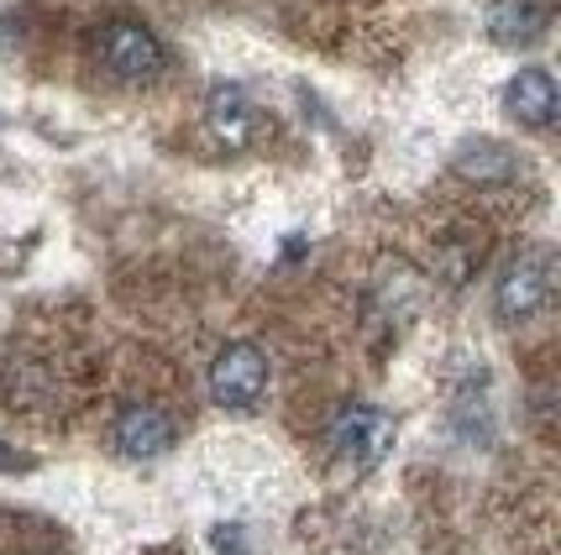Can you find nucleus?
<instances>
[{"label":"nucleus","instance_id":"f257e3e1","mask_svg":"<svg viewBox=\"0 0 561 555\" xmlns=\"http://www.w3.org/2000/svg\"><path fill=\"white\" fill-rule=\"evenodd\" d=\"M95 58L116 79H158L169 53L158 43V32L142 22H105L95 32Z\"/></svg>","mask_w":561,"mask_h":555},{"label":"nucleus","instance_id":"7ed1b4c3","mask_svg":"<svg viewBox=\"0 0 561 555\" xmlns=\"http://www.w3.org/2000/svg\"><path fill=\"white\" fill-rule=\"evenodd\" d=\"M268 393V357L252 340H231L210 362V398L220 409H257V398Z\"/></svg>","mask_w":561,"mask_h":555},{"label":"nucleus","instance_id":"20e7f679","mask_svg":"<svg viewBox=\"0 0 561 555\" xmlns=\"http://www.w3.org/2000/svg\"><path fill=\"white\" fill-rule=\"evenodd\" d=\"M331 446H336V456H342L352 472L378 466L393 446L389 414L373 409V404H346V409L336 414V425H331Z\"/></svg>","mask_w":561,"mask_h":555},{"label":"nucleus","instance_id":"9d476101","mask_svg":"<svg viewBox=\"0 0 561 555\" xmlns=\"http://www.w3.org/2000/svg\"><path fill=\"white\" fill-rule=\"evenodd\" d=\"M32 466H37V461L26 456V451H16V446L0 440V477H16V472H32Z\"/></svg>","mask_w":561,"mask_h":555},{"label":"nucleus","instance_id":"423d86ee","mask_svg":"<svg viewBox=\"0 0 561 555\" xmlns=\"http://www.w3.org/2000/svg\"><path fill=\"white\" fill-rule=\"evenodd\" d=\"M111 440H116V451H122V456L152 461V456H163V451L173 446V419L163 409H152V404H131V409H122Z\"/></svg>","mask_w":561,"mask_h":555},{"label":"nucleus","instance_id":"6e6552de","mask_svg":"<svg viewBox=\"0 0 561 555\" xmlns=\"http://www.w3.org/2000/svg\"><path fill=\"white\" fill-rule=\"evenodd\" d=\"M546 26H551V11L536 0H493L489 11V32L499 48H530L546 37Z\"/></svg>","mask_w":561,"mask_h":555},{"label":"nucleus","instance_id":"1a4fd4ad","mask_svg":"<svg viewBox=\"0 0 561 555\" xmlns=\"http://www.w3.org/2000/svg\"><path fill=\"white\" fill-rule=\"evenodd\" d=\"M457 173H462V178H472V184H510L519 169H514V158L504 152V147L478 142V147H462V158H457Z\"/></svg>","mask_w":561,"mask_h":555},{"label":"nucleus","instance_id":"f03ea898","mask_svg":"<svg viewBox=\"0 0 561 555\" xmlns=\"http://www.w3.org/2000/svg\"><path fill=\"white\" fill-rule=\"evenodd\" d=\"M551 299V257L546 252H519L514 263H504L499 284H493V310L504 325H525L536 320Z\"/></svg>","mask_w":561,"mask_h":555},{"label":"nucleus","instance_id":"39448f33","mask_svg":"<svg viewBox=\"0 0 561 555\" xmlns=\"http://www.w3.org/2000/svg\"><path fill=\"white\" fill-rule=\"evenodd\" d=\"M205 116H210V131H216L226 147H252L257 142V131H263V116H257V105L247 100L242 84H216L210 100H205Z\"/></svg>","mask_w":561,"mask_h":555},{"label":"nucleus","instance_id":"0eeeda50","mask_svg":"<svg viewBox=\"0 0 561 555\" xmlns=\"http://www.w3.org/2000/svg\"><path fill=\"white\" fill-rule=\"evenodd\" d=\"M504 111L525 131H546V126L557 122V79L546 69H519L504 84Z\"/></svg>","mask_w":561,"mask_h":555}]
</instances>
